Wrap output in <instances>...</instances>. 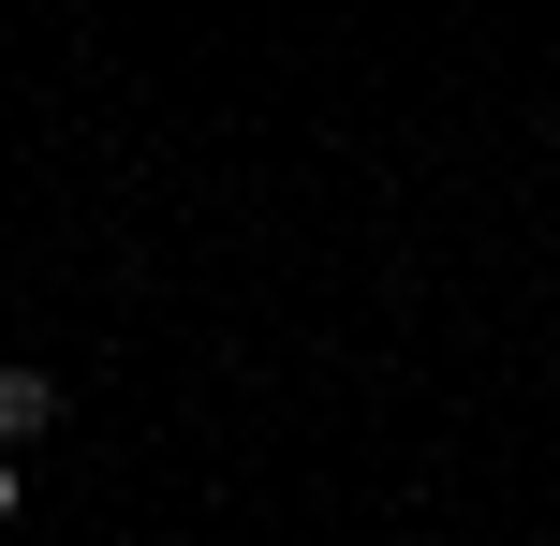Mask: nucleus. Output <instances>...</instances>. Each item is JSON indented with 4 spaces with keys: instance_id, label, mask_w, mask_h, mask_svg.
Listing matches in <instances>:
<instances>
[{
    "instance_id": "obj_1",
    "label": "nucleus",
    "mask_w": 560,
    "mask_h": 546,
    "mask_svg": "<svg viewBox=\"0 0 560 546\" xmlns=\"http://www.w3.org/2000/svg\"><path fill=\"white\" fill-rule=\"evenodd\" d=\"M45 414H59V384H45V370H0V443H30Z\"/></svg>"
},
{
    "instance_id": "obj_2",
    "label": "nucleus",
    "mask_w": 560,
    "mask_h": 546,
    "mask_svg": "<svg viewBox=\"0 0 560 546\" xmlns=\"http://www.w3.org/2000/svg\"><path fill=\"white\" fill-rule=\"evenodd\" d=\"M0 518H15V458H0Z\"/></svg>"
}]
</instances>
